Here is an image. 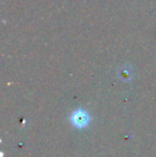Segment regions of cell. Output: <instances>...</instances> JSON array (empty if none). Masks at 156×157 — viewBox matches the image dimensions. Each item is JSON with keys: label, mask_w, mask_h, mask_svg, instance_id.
Wrapping results in <instances>:
<instances>
[{"label": "cell", "mask_w": 156, "mask_h": 157, "mask_svg": "<svg viewBox=\"0 0 156 157\" xmlns=\"http://www.w3.org/2000/svg\"><path fill=\"white\" fill-rule=\"evenodd\" d=\"M90 121V118L88 116V113L83 110L79 109L77 111H75L74 113H72L71 116V122L75 127L77 128H83L88 125Z\"/></svg>", "instance_id": "cell-1"}]
</instances>
